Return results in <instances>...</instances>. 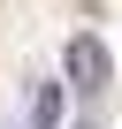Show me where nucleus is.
I'll return each mask as SVG.
<instances>
[{
	"label": "nucleus",
	"instance_id": "1",
	"mask_svg": "<svg viewBox=\"0 0 122 129\" xmlns=\"http://www.w3.org/2000/svg\"><path fill=\"white\" fill-rule=\"evenodd\" d=\"M61 69H69V84H76V91H99V84L114 76V61H107V46H99L92 30H76V38H69V53H61Z\"/></svg>",
	"mask_w": 122,
	"mask_h": 129
},
{
	"label": "nucleus",
	"instance_id": "2",
	"mask_svg": "<svg viewBox=\"0 0 122 129\" xmlns=\"http://www.w3.org/2000/svg\"><path fill=\"white\" fill-rule=\"evenodd\" d=\"M31 129H61V84H38L31 91Z\"/></svg>",
	"mask_w": 122,
	"mask_h": 129
},
{
	"label": "nucleus",
	"instance_id": "3",
	"mask_svg": "<svg viewBox=\"0 0 122 129\" xmlns=\"http://www.w3.org/2000/svg\"><path fill=\"white\" fill-rule=\"evenodd\" d=\"M84 129H92V121H84Z\"/></svg>",
	"mask_w": 122,
	"mask_h": 129
}]
</instances>
